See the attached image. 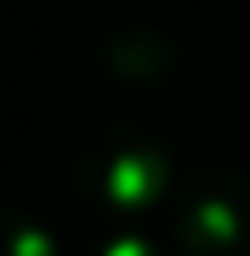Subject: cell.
Instances as JSON below:
<instances>
[{
	"mask_svg": "<svg viewBox=\"0 0 250 256\" xmlns=\"http://www.w3.org/2000/svg\"><path fill=\"white\" fill-rule=\"evenodd\" d=\"M180 174L185 169L174 158V142L136 114H103L93 126H82L65 148L71 202L93 212H114V218H131L158 196H169Z\"/></svg>",
	"mask_w": 250,
	"mask_h": 256,
	"instance_id": "obj_1",
	"label": "cell"
},
{
	"mask_svg": "<svg viewBox=\"0 0 250 256\" xmlns=\"http://www.w3.org/2000/svg\"><path fill=\"white\" fill-rule=\"evenodd\" d=\"M174 256H250V169L196 158L169 191Z\"/></svg>",
	"mask_w": 250,
	"mask_h": 256,
	"instance_id": "obj_2",
	"label": "cell"
},
{
	"mask_svg": "<svg viewBox=\"0 0 250 256\" xmlns=\"http://www.w3.org/2000/svg\"><path fill=\"white\" fill-rule=\"evenodd\" d=\"M180 66H185L180 44L152 22H125V28L103 33L98 44V71L125 88H158V82L180 76Z\"/></svg>",
	"mask_w": 250,
	"mask_h": 256,
	"instance_id": "obj_3",
	"label": "cell"
},
{
	"mask_svg": "<svg viewBox=\"0 0 250 256\" xmlns=\"http://www.w3.org/2000/svg\"><path fill=\"white\" fill-rule=\"evenodd\" d=\"M0 256H60L49 224L33 218L27 207L0 202Z\"/></svg>",
	"mask_w": 250,
	"mask_h": 256,
	"instance_id": "obj_4",
	"label": "cell"
},
{
	"mask_svg": "<svg viewBox=\"0 0 250 256\" xmlns=\"http://www.w3.org/2000/svg\"><path fill=\"white\" fill-rule=\"evenodd\" d=\"M87 256H169L152 234H142V229H131V224H120V229H109V234H98L93 246H87Z\"/></svg>",
	"mask_w": 250,
	"mask_h": 256,
	"instance_id": "obj_5",
	"label": "cell"
}]
</instances>
